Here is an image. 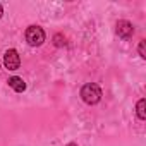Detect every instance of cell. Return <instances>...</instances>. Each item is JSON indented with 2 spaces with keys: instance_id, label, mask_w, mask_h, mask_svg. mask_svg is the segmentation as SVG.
I'll return each mask as SVG.
<instances>
[{
  "instance_id": "6da1fadb",
  "label": "cell",
  "mask_w": 146,
  "mask_h": 146,
  "mask_svg": "<svg viewBox=\"0 0 146 146\" xmlns=\"http://www.w3.org/2000/svg\"><path fill=\"white\" fill-rule=\"evenodd\" d=\"M81 98H83L88 105H95V103H98V102L102 100V90H100V86L95 84V83H88V84H84L83 90H81Z\"/></svg>"
},
{
  "instance_id": "7a4b0ae2",
  "label": "cell",
  "mask_w": 146,
  "mask_h": 146,
  "mask_svg": "<svg viewBox=\"0 0 146 146\" xmlns=\"http://www.w3.org/2000/svg\"><path fill=\"white\" fill-rule=\"evenodd\" d=\"M26 41L31 46H40L45 41V31L40 26H29L26 29Z\"/></svg>"
},
{
  "instance_id": "3957f363",
  "label": "cell",
  "mask_w": 146,
  "mask_h": 146,
  "mask_svg": "<svg viewBox=\"0 0 146 146\" xmlns=\"http://www.w3.org/2000/svg\"><path fill=\"white\" fill-rule=\"evenodd\" d=\"M4 65H5L9 70H17V69H19V65H21V57H19L17 50L11 48V50L5 52V55H4Z\"/></svg>"
},
{
  "instance_id": "277c9868",
  "label": "cell",
  "mask_w": 146,
  "mask_h": 146,
  "mask_svg": "<svg viewBox=\"0 0 146 146\" xmlns=\"http://www.w3.org/2000/svg\"><path fill=\"white\" fill-rule=\"evenodd\" d=\"M115 31H117V35L120 38H129V36H132L134 28H132V24L129 21H119L117 26H115Z\"/></svg>"
},
{
  "instance_id": "5b68a950",
  "label": "cell",
  "mask_w": 146,
  "mask_h": 146,
  "mask_svg": "<svg viewBox=\"0 0 146 146\" xmlns=\"http://www.w3.org/2000/svg\"><path fill=\"white\" fill-rule=\"evenodd\" d=\"M9 86H11L14 91H17V93H23V91L26 90V83H24L21 78H17V76H12V78L9 79Z\"/></svg>"
},
{
  "instance_id": "8992f818",
  "label": "cell",
  "mask_w": 146,
  "mask_h": 146,
  "mask_svg": "<svg viewBox=\"0 0 146 146\" xmlns=\"http://www.w3.org/2000/svg\"><path fill=\"white\" fill-rule=\"evenodd\" d=\"M136 110H137V117H139L141 120H144V119H146V100H144V98L137 102Z\"/></svg>"
},
{
  "instance_id": "52a82bcc",
  "label": "cell",
  "mask_w": 146,
  "mask_h": 146,
  "mask_svg": "<svg viewBox=\"0 0 146 146\" xmlns=\"http://www.w3.org/2000/svg\"><path fill=\"white\" fill-rule=\"evenodd\" d=\"M53 41H55V46H64L65 45V38L62 35H55L53 36Z\"/></svg>"
},
{
  "instance_id": "ba28073f",
  "label": "cell",
  "mask_w": 146,
  "mask_h": 146,
  "mask_svg": "<svg viewBox=\"0 0 146 146\" xmlns=\"http://www.w3.org/2000/svg\"><path fill=\"white\" fill-rule=\"evenodd\" d=\"M144 45H146V41L143 40V41L139 43V55H141L143 58H146V52H144Z\"/></svg>"
},
{
  "instance_id": "9c48e42d",
  "label": "cell",
  "mask_w": 146,
  "mask_h": 146,
  "mask_svg": "<svg viewBox=\"0 0 146 146\" xmlns=\"http://www.w3.org/2000/svg\"><path fill=\"white\" fill-rule=\"evenodd\" d=\"M2 14H4V9H2V5H0V17H2Z\"/></svg>"
}]
</instances>
